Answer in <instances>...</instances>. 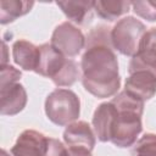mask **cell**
I'll list each match as a JSON object with an SVG mask.
<instances>
[{
    "label": "cell",
    "mask_w": 156,
    "mask_h": 156,
    "mask_svg": "<svg viewBox=\"0 0 156 156\" xmlns=\"http://www.w3.org/2000/svg\"><path fill=\"white\" fill-rule=\"evenodd\" d=\"M124 90L145 102L156 94V77L146 71L129 73L124 83Z\"/></svg>",
    "instance_id": "10"
},
{
    "label": "cell",
    "mask_w": 156,
    "mask_h": 156,
    "mask_svg": "<svg viewBox=\"0 0 156 156\" xmlns=\"http://www.w3.org/2000/svg\"><path fill=\"white\" fill-rule=\"evenodd\" d=\"M106 27L90 30L85 41V51L80 60L82 84L84 89L98 99L111 98L121 88L118 61Z\"/></svg>",
    "instance_id": "1"
},
{
    "label": "cell",
    "mask_w": 156,
    "mask_h": 156,
    "mask_svg": "<svg viewBox=\"0 0 156 156\" xmlns=\"http://www.w3.org/2000/svg\"><path fill=\"white\" fill-rule=\"evenodd\" d=\"M1 115L15 116L27 105V91L21 83L0 85Z\"/></svg>",
    "instance_id": "11"
},
{
    "label": "cell",
    "mask_w": 156,
    "mask_h": 156,
    "mask_svg": "<svg viewBox=\"0 0 156 156\" xmlns=\"http://www.w3.org/2000/svg\"><path fill=\"white\" fill-rule=\"evenodd\" d=\"M111 102L116 106L117 111L111 127L110 141L118 147L133 146L143 130L144 101L122 90L112 98Z\"/></svg>",
    "instance_id": "2"
},
{
    "label": "cell",
    "mask_w": 156,
    "mask_h": 156,
    "mask_svg": "<svg viewBox=\"0 0 156 156\" xmlns=\"http://www.w3.org/2000/svg\"><path fill=\"white\" fill-rule=\"evenodd\" d=\"M85 41L87 38L82 30L73 23L66 21L54 29L50 44L66 57L71 58L82 51V49L85 46Z\"/></svg>",
    "instance_id": "5"
},
{
    "label": "cell",
    "mask_w": 156,
    "mask_h": 156,
    "mask_svg": "<svg viewBox=\"0 0 156 156\" xmlns=\"http://www.w3.org/2000/svg\"><path fill=\"white\" fill-rule=\"evenodd\" d=\"M1 156H9V155H7V151H6V150H2V151H1Z\"/></svg>",
    "instance_id": "22"
},
{
    "label": "cell",
    "mask_w": 156,
    "mask_h": 156,
    "mask_svg": "<svg viewBox=\"0 0 156 156\" xmlns=\"http://www.w3.org/2000/svg\"><path fill=\"white\" fill-rule=\"evenodd\" d=\"M12 58L24 71H35L39 58V46L26 39H18L12 45Z\"/></svg>",
    "instance_id": "14"
},
{
    "label": "cell",
    "mask_w": 156,
    "mask_h": 156,
    "mask_svg": "<svg viewBox=\"0 0 156 156\" xmlns=\"http://www.w3.org/2000/svg\"><path fill=\"white\" fill-rule=\"evenodd\" d=\"M146 33V26L133 16H127L117 21L110 32V40L113 50L124 56L133 57L138 50L140 41Z\"/></svg>",
    "instance_id": "4"
},
{
    "label": "cell",
    "mask_w": 156,
    "mask_h": 156,
    "mask_svg": "<svg viewBox=\"0 0 156 156\" xmlns=\"http://www.w3.org/2000/svg\"><path fill=\"white\" fill-rule=\"evenodd\" d=\"M130 7H132V1H126V0H113V1L98 0L94 4V10L98 13V16L110 22L127 13Z\"/></svg>",
    "instance_id": "16"
},
{
    "label": "cell",
    "mask_w": 156,
    "mask_h": 156,
    "mask_svg": "<svg viewBox=\"0 0 156 156\" xmlns=\"http://www.w3.org/2000/svg\"><path fill=\"white\" fill-rule=\"evenodd\" d=\"M45 156H68V149L60 140L49 138Z\"/></svg>",
    "instance_id": "20"
},
{
    "label": "cell",
    "mask_w": 156,
    "mask_h": 156,
    "mask_svg": "<svg viewBox=\"0 0 156 156\" xmlns=\"http://www.w3.org/2000/svg\"><path fill=\"white\" fill-rule=\"evenodd\" d=\"M22 73L11 65H1L0 67V85L18 83Z\"/></svg>",
    "instance_id": "19"
},
{
    "label": "cell",
    "mask_w": 156,
    "mask_h": 156,
    "mask_svg": "<svg viewBox=\"0 0 156 156\" xmlns=\"http://www.w3.org/2000/svg\"><path fill=\"white\" fill-rule=\"evenodd\" d=\"M63 141L67 147L83 149L91 152L96 143V135L89 123L76 121L66 127L63 132Z\"/></svg>",
    "instance_id": "9"
},
{
    "label": "cell",
    "mask_w": 156,
    "mask_h": 156,
    "mask_svg": "<svg viewBox=\"0 0 156 156\" xmlns=\"http://www.w3.org/2000/svg\"><path fill=\"white\" fill-rule=\"evenodd\" d=\"M68 57H66L51 44H41L39 46V58L34 72L54 80L66 67Z\"/></svg>",
    "instance_id": "7"
},
{
    "label": "cell",
    "mask_w": 156,
    "mask_h": 156,
    "mask_svg": "<svg viewBox=\"0 0 156 156\" xmlns=\"http://www.w3.org/2000/svg\"><path fill=\"white\" fill-rule=\"evenodd\" d=\"M132 9L139 17L149 21H156V1L146 0V1H132Z\"/></svg>",
    "instance_id": "18"
},
{
    "label": "cell",
    "mask_w": 156,
    "mask_h": 156,
    "mask_svg": "<svg viewBox=\"0 0 156 156\" xmlns=\"http://www.w3.org/2000/svg\"><path fill=\"white\" fill-rule=\"evenodd\" d=\"M116 106L111 102H102L98 106V108L94 112L93 116V130L96 135V138L102 141H110V133H111V127L113 123V118L116 115Z\"/></svg>",
    "instance_id": "12"
},
{
    "label": "cell",
    "mask_w": 156,
    "mask_h": 156,
    "mask_svg": "<svg viewBox=\"0 0 156 156\" xmlns=\"http://www.w3.org/2000/svg\"><path fill=\"white\" fill-rule=\"evenodd\" d=\"M68 149V156H93L90 151L88 150H83V149H72V147H67Z\"/></svg>",
    "instance_id": "21"
},
{
    "label": "cell",
    "mask_w": 156,
    "mask_h": 156,
    "mask_svg": "<svg viewBox=\"0 0 156 156\" xmlns=\"http://www.w3.org/2000/svg\"><path fill=\"white\" fill-rule=\"evenodd\" d=\"M94 4L95 1L88 0H68V1H56V5L61 9V11L66 15V17L71 21V23H76L78 26L88 24L94 13Z\"/></svg>",
    "instance_id": "13"
},
{
    "label": "cell",
    "mask_w": 156,
    "mask_h": 156,
    "mask_svg": "<svg viewBox=\"0 0 156 156\" xmlns=\"http://www.w3.org/2000/svg\"><path fill=\"white\" fill-rule=\"evenodd\" d=\"M49 138L43 133L27 129L17 138L15 145L11 147L12 156H45Z\"/></svg>",
    "instance_id": "8"
},
{
    "label": "cell",
    "mask_w": 156,
    "mask_h": 156,
    "mask_svg": "<svg viewBox=\"0 0 156 156\" xmlns=\"http://www.w3.org/2000/svg\"><path fill=\"white\" fill-rule=\"evenodd\" d=\"M45 113L49 121L58 127H65L76 122L80 113L78 95L71 89H55L46 96Z\"/></svg>",
    "instance_id": "3"
},
{
    "label": "cell",
    "mask_w": 156,
    "mask_h": 156,
    "mask_svg": "<svg viewBox=\"0 0 156 156\" xmlns=\"http://www.w3.org/2000/svg\"><path fill=\"white\" fill-rule=\"evenodd\" d=\"M34 6L33 1L22 0H1L0 1V23L7 24L21 16L28 13Z\"/></svg>",
    "instance_id": "15"
},
{
    "label": "cell",
    "mask_w": 156,
    "mask_h": 156,
    "mask_svg": "<svg viewBox=\"0 0 156 156\" xmlns=\"http://www.w3.org/2000/svg\"><path fill=\"white\" fill-rule=\"evenodd\" d=\"M132 156H156V134L146 133L133 146Z\"/></svg>",
    "instance_id": "17"
},
{
    "label": "cell",
    "mask_w": 156,
    "mask_h": 156,
    "mask_svg": "<svg viewBox=\"0 0 156 156\" xmlns=\"http://www.w3.org/2000/svg\"><path fill=\"white\" fill-rule=\"evenodd\" d=\"M146 71L156 77V27L146 30L144 34L138 52L132 57L128 72Z\"/></svg>",
    "instance_id": "6"
}]
</instances>
